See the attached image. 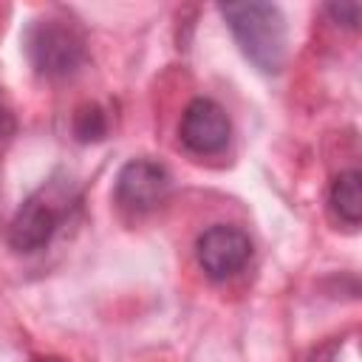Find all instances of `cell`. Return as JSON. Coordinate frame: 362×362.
Masks as SVG:
<instances>
[{
    "instance_id": "obj_1",
    "label": "cell",
    "mask_w": 362,
    "mask_h": 362,
    "mask_svg": "<svg viewBox=\"0 0 362 362\" xmlns=\"http://www.w3.org/2000/svg\"><path fill=\"white\" fill-rule=\"evenodd\" d=\"M221 14L243 57L263 74H277L286 62V17L274 3H226Z\"/></svg>"
},
{
    "instance_id": "obj_2",
    "label": "cell",
    "mask_w": 362,
    "mask_h": 362,
    "mask_svg": "<svg viewBox=\"0 0 362 362\" xmlns=\"http://www.w3.org/2000/svg\"><path fill=\"white\" fill-rule=\"evenodd\" d=\"M74 201H76V192L71 181L51 178L48 184H42L34 195H28L20 204V209L11 218V226H8L11 249L25 255L45 249L57 235V229L62 226V221L68 218Z\"/></svg>"
},
{
    "instance_id": "obj_3",
    "label": "cell",
    "mask_w": 362,
    "mask_h": 362,
    "mask_svg": "<svg viewBox=\"0 0 362 362\" xmlns=\"http://www.w3.org/2000/svg\"><path fill=\"white\" fill-rule=\"evenodd\" d=\"M23 45L34 71L42 76H68L85 62V37L65 17L31 20Z\"/></svg>"
},
{
    "instance_id": "obj_4",
    "label": "cell",
    "mask_w": 362,
    "mask_h": 362,
    "mask_svg": "<svg viewBox=\"0 0 362 362\" xmlns=\"http://www.w3.org/2000/svg\"><path fill=\"white\" fill-rule=\"evenodd\" d=\"M113 195L124 212H133V215L153 212L170 195V173L158 161L133 158L119 170Z\"/></svg>"
},
{
    "instance_id": "obj_5",
    "label": "cell",
    "mask_w": 362,
    "mask_h": 362,
    "mask_svg": "<svg viewBox=\"0 0 362 362\" xmlns=\"http://www.w3.org/2000/svg\"><path fill=\"white\" fill-rule=\"evenodd\" d=\"M195 257H198V266L204 269L206 277L226 280V277L238 274L249 263V257H252V240L238 226L215 223V226H209L195 240Z\"/></svg>"
},
{
    "instance_id": "obj_6",
    "label": "cell",
    "mask_w": 362,
    "mask_h": 362,
    "mask_svg": "<svg viewBox=\"0 0 362 362\" xmlns=\"http://www.w3.org/2000/svg\"><path fill=\"white\" fill-rule=\"evenodd\" d=\"M181 144L195 156L221 153L229 141V119L212 99H192L181 116Z\"/></svg>"
},
{
    "instance_id": "obj_7",
    "label": "cell",
    "mask_w": 362,
    "mask_h": 362,
    "mask_svg": "<svg viewBox=\"0 0 362 362\" xmlns=\"http://www.w3.org/2000/svg\"><path fill=\"white\" fill-rule=\"evenodd\" d=\"M359 181H362L359 173L348 170V173H339L334 178V187H331V209L351 229L359 226V218H362V189H359Z\"/></svg>"
},
{
    "instance_id": "obj_8",
    "label": "cell",
    "mask_w": 362,
    "mask_h": 362,
    "mask_svg": "<svg viewBox=\"0 0 362 362\" xmlns=\"http://www.w3.org/2000/svg\"><path fill=\"white\" fill-rule=\"evenodd\" d=\"M74 130H76L79 141H99V139L105 136V130H107L105 113H102L96 105H85V107L76 113Z\"/></svg>"
},
{
    "instance_id": "obj_9",
    "label": "cell",
    "mask_w": 362,
    "mask_h": 362,
    "mask_svg": "<svg viewBox=\"0 0 362 362\" xmlns=\"http://www.w3.org/2000/svg\"><path fill=\"white\" fill-rule=\"evenodd\" d=\"M359 11H362V6L359 3H331L328 6V14L337 20V23H342L345 28H356L359 25Z\"/></svg>"
},
{
    "instance_id": "obj_10",
    "label": "cell",
    "mask_w": 362,
    "mask_h": 362,
    "mask_svg": "<svg viewBox=\"0 0 362 362\" xmlns=\"http://www.w3.org/2000/svg\"><path fill=\"white\" fill-rule=\"evenodd\" d=\"M14 130H17V122H14V113L6 107V102L0 99V153L8 147V141L14 139Z\"/></svg>"
},
{
    "instance_id": "obj_11",
    "label": "cell",
    "mask_w": 362,
    "mask_h": 362,
    "mask_svg": "<svg viewBox=\"0 0 362 362\" xmlns=\"http://www.w3.org/2000/svg\"><path fill=\"white\" fill-rule=\"evenodd\" d=\"M34 362H59V359H54V356H45V359H34Z\"/></svg>"
}]
</instances>
